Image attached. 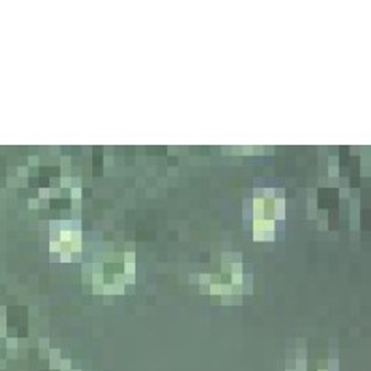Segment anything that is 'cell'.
Returning a JSON list of instances; mask_svg holds the SVG:
<instances>
[{
  "instance_id": "obj_34",
  "label": "cell",
  "mask_w": 371,
  "mask_h": 371,
  "mask_svg": "<svg viewBox=\"0 0 371 371\" xmlns=\"http://www.w3.org/2000/svg\"><path fill=\"white\" fill-rule=\"evenodd\" d=\"M38 164H40V159H38V156H29V166H30V167H37Z\"/></svg>"
},
{
  "instance_id": "obj_1",
  "label": "cell",
  "mask_w": 371,
  "mask_h": 371,
  "mask_svg": "<svg viewBox=\"0 0 371 371\" xmlns=\"http://www.w3.org/2000/svg\"><path fill=\"white\" fill-rule=\"evenodd\" d=\"M253 292V276L249 274L242 279V295L247 293V295H252Z\"/></svg>"
},
{
  "instance_id": "obj_43",
  "label": "cell",
  "mask_w": 371,
  "mask_h": 371,
  "mask_svg": "<svg viewBox=\"0 0 371 371\" xmlns=\"http://www.w3.org/2000/svg\"><path fill=\"white\" fill-rule=\"evenodd\" d=\"M339 196H341V198H347V196H349V188H341Z\"/></svg>"
},
{
  "instance_id": "obj_30",
  "label": "cell",
  "mask_w": 371,
  "mask_h": 371,
  "mask_svg": "<svg viewBox=\"0 0 371 371\" xmlns=\"http://www.w3.org/2000/svg\"><path fill=\"white\" fill-rule=\"evenodd\" d=\"M328 223H327V212H323V217H320V220H319V228L320 229H327L328 226H327Z\"/></svg>"
},
{
  "instance_id": "obj_23",
  "label": "cell",
  "mask_w": 371,
  "mask_h": 371,
  "mask_svg": "<svg viewBox=\"0 0 371 371\" xmlns=\"http://www.w3.org/2000/svg\"><path fill=\"white\" fill-rule=\"evenodd\" d=\"M80 210H81V201L80 199H72V212L80 213Z\"/></svg>"
},
{
  "instance_id": "obj_17",
  "label": "cell",
  "mask_w": 371,
  "mask_h": 371,
  "mask_svg": "<svg viewBox=\"0 0 371 371\" xmlns=\"http://www.w3.org/2000/svg\"><path fill=\"white\" fill-rule=\"evenodd\" d=\"M92 285H104V274H91Z\"/></svg>"
},
{
  "instance_id": "obj_12",
  "label": "cell",
  "mask_w": 371,
  "mask_h": 371,
  "mask_svg": "<svg viewBox=\"0 0 371 371\" xmlns=\"http://www.w3.org/2000/svg\"><path fill=\"white\" fill-rule=\"evenodd\" d=\"M327 371H339V362H338V358H330V360H328Z\"/></svg>"
},
{
  "instance_id": "obj_31",
  "label": "cell",
  "mask_w": 371,
  "mask_h": 371,
  "mask_svg": "<svg viewBox=\"0 0 371 371\" xmlns=\"http://www.w3.org/2000/svg\"><path fill=\"white\" fill-rule=\"evenodd\" d=\"M221 304H223V306L233 304V295H221Z\"/></svg>"
},
{
  "instance_id": "obj_27",
  "label": "cell",
  "mask_w": 371,
  "mask_h": 371,
  "mask_svg": "<svg viewBox=\"0 0 371 371\" xmlns=\"http://www.w3.org/2000/svg\"><path fill=\"white\" fill-rule=\"evenodd\" d=\"M38 198L48 199L49 198V188H38Z\"/></svg>"
},
{
  "instance_id": "obj_33",
  "label": "cell",
  "mask_w": 371,
  "mask_h": 371,
  "mask_svg": "<svg viewBox=\"0 0 371 371\" xmlns=\"http://www.w3.org/2000/svg\"><path fill=\"white\" fill-rule=\"evenodd\" d=\"M129 284V285H134L135 284V274H127L124 276V285Z\"/></svg>"
},
{
  "instance_id": "obj_32",
  "label": "cell",
  "mask_w": 371,
  "mask_h": 371,
  "mask_svg": "<svg viewBox=\"0 0 371 371\" xmlns=\"http://www.w3.org/2000/svg\"><path fill=\"white\" fill-rule=\"evenodd\" d=\"M38 207H40V199L30 198L29 199V209H38Z\"/></svg>"
},
{
  "instance_id": "obj_41",
  "label": "cell",
  "mask_w": 371,
  "mask_h": 371,
  "mask_svg": "<svg viewBox=\"0 0 371 371\" xmlns=\"http://www.w3.org/2000/svg\"><path fill=\"white\" fill-rule=\"evenodd\" d=\"M72 186H81V178L80 177H73L72 178Z\"/></svg>"
},
{
  "instance_id": "obj_25",
  "label": "cell",
  "mask_w": 371,
  "mask_h": 371,
  "mask_svg": "<svg viewBox=\"0 0 371 371\" xmlns=\"http://www.w3.org/2000/svg\"><path fill=\"white\" fill-rule=\"evenodd\" d=\"M220 285L221 284H210L209 285V293L210 295H220Z\"/></svg>"
},
{
  "instance_id": "obj_6",
  "label": "cell",
  "mask_w": 371,
  "mask_h": 371,
  "mask_svg": "<svg viewBox=\"0 0 371 371\" xmlns=\"http://www.w3.org/2000/svg\"><path fill=\"white\" fill-rule=\"evenodd\" d=\"M70 241H72V231H61L59 233L61 244H70Z\"/></svg>"
},
{
  "instance_id": "obj_46",
  "label": "cell",
  "mask_w": 371,
  "mask_h": 371,
  "mask_svg": "<svg viewBox=\"0 0 371 371\" xmlns=\"http://www.w3.org/2000/svg\"><path fill=\"white\" fill-rule=\"evenodd\" d=\"M105 164H107V166H112V164H113V158H112V156H105Z\"/></svg>"
},
{
  "instance_id": "obj_11",
  "label": "cell",
  "mask_w": 371,
  "mask_h": 371,
  "mask_svg": "<svg viewBox=\"0 0 371 371\" xmlns=\"http://www.w3.org/2000/svg\"><path fill=\"white\" fill-rule=\"evenodd\" d=\"M62 250V244L59 241H51L49 242V252L51 253H61Z\"/></svg>"
},
{
  "instance_id": "obj_49",
  "label": "cell",
  "mask_w": 371,
  "mask_h": 371,
  "mask_svg": "<svg viewBox=\"0 0 371 371\" xmlns=\"http://www.w3.org/2000/svg\"><path fill=\"white\" fill-rule=\"evenodd\" d=\"M18 183H19V186H26L27 185V178H21Z\"/></svg>"
},
{
  "instance_id": "obj_2",
  "label": "cell",
  "mask_w": 371,
  "mask_h": 371,
  "mask_svg": "<svg viewBox=\"0 0 371 371\" xmlns=\"http://www.w3.org/2000/svg\"><path fill=\"white\" fill-rule=\"evenodd\" d=\"M338 172H339V169H338V158L331 156V158H330V167H328V175H330L331 178H334V177H338Z\"/></svg>"
},
{
  "instance_id": "obj_35",
  "label": "cell",
  "mask_w": 371,
  "mask_h": 371,
  "mask_svg": "<svg viewBox=\"0 0 371 371\" xmlns=\"http://www.w3.org/2000/svg\"><path fill=\"white\" fill-rule=\"evenodd\" d=\"M276 239V234H274V231H264V237H263V241H274Z\"/></svg>"
},
{
  "instance_id": "obj_37",
  "label": "cell",
  "mask_w": 371,
  "mask_h": 371,
  "mask_svg": "<svg viewBox=\"0 0 371 371\" xmlns=\"http://www.w3.org/2000/svg\"><path fill=\"white\" fill-rule=\"evenodd\" d=\"M296 358H306V349L304 347L296 350Z\"/></svg>"
},
{
  "instance_id": "obj_26",
  "label": "cell",
  "mask_w": 371,
  "mask_h": 371,
  "mask_svg": "<svg viewBox=\"0 0 371 371\" xmlns=\"http://www.w3.org/2000/svg\"><path fill=\"white\" fill-rule=\"evenodd\" d=\"M49 198H61V188L59 186H51V188H49Z\"/></svg>"
},
{
  "instance_id": "obj_16",
  "label": "cell",
  "mask_w": 371,
  "mask_h": 371,
  "mask_svg": "<svg viewBox=\"0 0 371 371\" xmlns=\"http://www.w3.org/2000/svg\"><path fill=\"white\" fill-rule=\"evenodd\" d=\"M220 295H233L231 284H221L220 285Z\"/></svg>"
},
{
  "instance_id": "obj_48",
  "label": "cell",
  "mask_w": 371,
  "mask_h": 371,
  "mask_svg": "<svg viewBox=\"0 0 371 371\" xmlns=\"http://www.w3.org/2000/svg\"><path fill=\"white\" fill-rule=\"evenodd\" d=\"M221 272H229V264H223V263H221Z\"/></svg>"
},
{
  "instance_id": "obj_19",
  "label": "cell",
  "mask_w": 371,
  "mask_h": 371,
  "mask_svg": "<svg viewBox=\"0 0 371 371\" xmlns=\"http://www.w3.org/2000/svg\"><path fill=\"white\" fill-rule=\"evenodd\" d=\"M59 260L62 261V263H70V261H72V253H70V250H62Z\"/></svg>"
},
{
  "instance_id": "obj_20",
  "label": "cell",
  "mask_w": 371,
  "mask_h": 371,
  "mask_svg": "<svg viewBox=\"0 0 371 371\" xmlns=\"http://www.w3.org/2000/svg\"><path fill=\"white\" fill-rule=\"evenodd\" d=\"M276 190L274 188H263V199H274Z\"/></svg>"
},
{
  "instance_id": "obj_21",
  "label": "cell",
  "mask_w": 371,
  "mask_h": 371,
  "mask_svg": "<svg viewBox=\"0 0 371 371\" xmlns=\"http://www.w3.org/2000/svg\"><path fill=\"white\" fill-rule=\"evenodd\" d=\"M244 274H231V285H242Z\"/></svg>"
},
{
  "instance_id": "obj_4",
  "label": "cell",
  "mask_w": 371,
  "mask_h": 371,
  "mask_svg": "<svg viewBox=\"0 0 371 371\" xmlns=\"http://www.w3.org/2000/svg\"><path fill=\"white\" fill-rule=\"evenodd\" d=\"M317 215V202H315V198L309 199L307 202V218H315Z\"/></svg>"
},
{
  "instance_id": "obj_18",
  "label": "cell",
  "mask_w": 371,
  "mask_h": 371,
  "mask_svg": "<svg viewBox=\"0 0 371 371\" xmlns=\"http://www.w3.org/2000/svg\"><path fill=\"white\" fill-rule=\"evenodd\" d=\"M198 284L199 285H210V274H199Z\"/></svg>"
},
{
  "instance_id": "obj_50",
  "label": "cell",
  "mask_w": 371,
  "mask_h": 371,
  "mask_svg": "<svg viewBox=\"0 0 371 371\" xmlns=\"http://www.w3.org/2000/svg\"><path fill=\"white\" fill-rule=\"evenodd\" d=\"M126 249H127V252H131V250L134 252V244H131V242H129V244H126Z\"/></svg>"
},
{
  "instance_id": "obj_14",
  "label": "cell",
  "mask_w": 371,
  "mask_h": 371,
  "mask_svg": "<svg viewBox=\"0 0 371 371\" xmlns=\"http://www.w3.org/2000/svg\"><path fill=\"white\" fill-rule=\"evenodd\" d=\"M123 261L124 263H135V253L134 252H124L123 253Z\"/></svg>"
},
{
  "instance_id": "obj_24",
  "label": "cell",
  "mask_w": 371,
  "mask_h": 371,
  "mask_svg": "<svg viewBox=\"0 0 371 371\" xmlns=\"http://www.w3.org/2000/svg\"><path fill=\"white\" fill-rule=\"evenodd\" d=\"M27 175H29V169H27L26 166H19L18 167V177L19 178H27Z\"/></svg>"
},
{
  "instance_id": "obj_5",
  "label": "cell",
  "mask_w": 371,
  "mask_h": 371,
  "mask_svg": "<svg viewBox=\"0 0 371 371\" xmlns=\"http://www.w3.org/2000/svg\"><path fill=\"white\" fill-rule=\"evenodd\" d=\"M242 212H244V218H252V199H245L244 201V207H242Z\"/></svg>"
},
{
  "instance_id": "obj_39",
  "label": "cell",
  "mask_w": 371,
  "mask_h": 371,
  "mask_svg": "<svg viewBox=\"0 0 371 371\" xmlns=\"http://www.w3.org/2000/svg\"><path fill=\"white\" fill-rule=\"evenodd\" d=\"M6 346H8L10 349H14V347L18 346V339H14V338H10V339H8V342H6Z\"/></svg>"
},
{
  "instance_id": "obj_44",
  "label": "cell",
  "mask_w": 371,
  "mask_h": 371,
  "mask_svg": "<svg viewBox=\"0 0 371 371\" xmlns=\"http://www.w3.org/2000/svg\"><path fill=\"white\" fill-rule=\"evenodd\" d=\"M199 292H201L202 295L209 293V285H201V290H199Z\"/></svg>"
},
{
  "instance_id": "obj_47",
  "label": "cell",
  "mask_w": 371,
  "mask_h": 371,
  "mask_svg": "<svg viewBox=\"0 0 371 371\" xmlns=\"http://www.w3.org/2000/svg\"><path fill=\"white\" fill-rule=\"evenodd\" d=\"M40 347L42 349H43V347H48V339H40Z\"/></svg>"
},
{
  "instance_id": "obj_8",
  "label": "cell",
  "mask_w": 371,
  "mask_h": 371,
  "mask_svg": "<svg viewBox=\"0 0 371 371\" xmlns=\"http://www.w3.org/2000/svg\"><path fill=\"white\" fill-rule=\"evenodd\" d=\"M59 188H72V177L67 175V177H62L59 178Z\"/></svg>"
},
{
  "instance_id": "obj_45",
  "label": "cell",
  "mask_w": 371,
  "mask_h": 371,
  "mask_svg": "<svg viewBox=\"0 0 371 371\" xmlns=\"http://www.w3.org/2000/svg\"><path fill=\"white\" fill-rule=\"evenodd\" d=\"M190 284H198V276L196 274H190Z\"/></svg>"
},
{
  "instance_id": "obj_10",
  "label": "cell",
  "mask_w": 371,
  "mask_h": 371,
  "mask_svg": "<svg viewBox=\"0 0 371 371\" xmlns=\"http://www.w3.org/2000/svg\"><path fill=\"white\" fill-rule=\"evenodd\" d=\"M244 268H242V263H231L229 264V274H242Z\"/></svg>"
},
{
  "instance_id": "obj_36",
  "label": "cell",
  "mask_w": 371,
  "mask_h": 371,
  "mask_svg": "<svg viewBox=\"0 0 371 371\" xmlns=\"http://www.w3.org/2000/svg\"><path fill=\"white\" fill-rule=\"evenodd\" d=\"M92 292L96 295H102L104 293V285H92Z\"/></svg>"
},
{
  "instance_id": "obj_9",
  "label": "cell",
  "mask_w": 371,
  "mask_h": 371,
  "mask_svg": "<svg viewBox=\"0 0 371 371\" xmlns=\"http://www.w3.org/2000/svg\"><path fill=\"white\" fill-rule=\"evenodd\" d=\"M295 370L296 371H307V360L306 358H296V363H295Z\"/></svg>"
},
{
  "instance_id": "obj_51",
  "label": "cell",
  "mask_w": 371,
  "mask_h": 371,
  "mask_svg": "<svg viewBox=\"0 0 371 371\" xmlns=\"http://www.w3.org/2000/svg\"><path fill=\"white\" fill-rule=\"evenodd\" d=\"M105 304H112V298H110V296H105Z\"/></svg>"
},
{
  "instance_id": "obj_38",
  "label": "cell",
  "mask_w": 371,
  "mask_h": 371,
  "mask_svg": "<svg viewBox=\"0 0 371 371\" xmlns=\"http://www.w3.org/2000/svg\"><path fill=\"white\" fill-rule=\"evenodd\" d=\"M61 368H62V371H69L70 370V360H62L61 362Z\"/></svg>"
},
{
  "instance_id": "obj_13",
  "label": "cell",
  "mask_w": 371,
  "mask_h": 371,
  "mask_svg": "<svg viewBox=\"0 0 371 371\" xmlns=\"http://www.w3.org/2000/svg\"><path fill=\"white\" fill-rule=\"evenodd\" d=\"M70 198L72 199H81V186H72V188H70Z\"/></svg>"
},
{
  "instance_id": "obj_53",
  "label": "cell",
  "mask_w": 371,
  "mask_h": 371,
  "mask_svg": "<svg viewBox=\"0 0 371 371\" xmlns=\"http://www.w3.org/2000/svg\"><path fill=\"white\" fill-rule=\"evenodd\" d=\"M285 371H295V368H287Z\"/></svg>"
},
{
  "instance_id": "obj_54",
  "label": "cell",
  "mask_w": 371,
  "mask_h": 371,
  "mask_svg": "<svg viewBox=\"0 0 371 371\" xmlns=\"http://www.w3.org/2000/svg\"><path fill=\"white\" fill-rule=\"evenodd\" d=\"M319 371H327V370H323V368H320V370H319Z\"/></svg>"
},
{
  "instance_id": "obj_3",
  "label": "cell",
  "mask_w": 371,
  "mask_h": 371,
  "mask_svg": "<svg viewBox=\"0 0 371 371\" xmlns=\"http://www.w3.org/2000/svg\"><path fill=\"white\" fill-rule=\"evenodd\" d=\"M61 172H62V177H67L70 174V158L69 156H62L61 158Z\"/></svg>"
},
{
  "instance_id": "obj_42",
  "label": "cell",
  "mask_w": 371,
  "mask_h": 371,
  "mask_svg": "<svg viewBox=\"0 0 371 371\" xmlns=\"http://www.w3.org/2000/svg\"><path fill=\"white\" fill-rule=\"evenodd\" d=\"M40 207H43V209H48L49 207L48 199H40Z\"/></svg>"
},
{
  "instance_id": "obj_52",
  "label": "cell",
  "mask_w": 371,
  "mask_h": 371,
  "mask_svg": "<svg viewBox=\"0 0 371 371\" xmlns=\"http://www.w3.org/2000/svg\"><path fill=\"white\" fill-rule=\"evenodd\" d=\"M170 174L175 175V174H177V169H169V175H170Z\"/></svg>"
},
{
  "instance_id": "obj_15",
  "label": "cell",
  "mask_w": 371,
  "mask_h": 371,
  "mask_svg": "<svg viewBox=\"0 0 371 371\" xmlns=\"http://www.w3.org/2000/svg\"><path fill=\"white\" fill-rule=\"evenodd\" d=\"M124 276L127 274H135V263H124V271H123Z\"/></svg>"
},
{
  "instance_id": "obj_22",
  "label": "cell",
  "mask_w": 371,
  "mask_h": 371,
  "mask_svg": "<svg viewBox=\"0 0 371 371\" xmlns=\"http://www.w3.org/2000/svg\"><path fill=\"white\" fill-rule=\"evenodd\" d=\"M231 261H233V253H229V252L221 253V263L223 264H231Z\"/></svg>"
},
{
  "instance_id": "obj_29",
  "label": "cell",
  "mask_w": 371,
  "mask_h": 371,
  "mask_svg": "<svg viewBox=\"0 0 371 371\" xmlns=\"http://www.w3.org/2000/svg\"><path fill=\"white\" fill-rule=\"evenodd\" d=\"M264 237V231L261 229H253V241H263Z\"/></svg>"
},
{
  "instance_id": "obj_7",
  "label": "cell",
  "mask_w": 371,
  "mask_h": 371,
  "mask_svg": "<svg viewBox=\"0 0 371 371\" xmlns=\"http://www.w3.org/2000/svg\"><path fill=\"white\" fill-rule=\"evenodd\" d=\"M51 368H57V366H59V350L57 349H53L51 352Z\"/></svg>"
},
{
  "instance_id": "obj_28",
  "label": "cell",
  "mask_w": 371,
  "mask_h": 371,
  "mask_svg": "<svg viewBox=\"0 0 371 371\" xmlns=\"http://www.w3.org/2000/svg\"><path fill=\"white\" fill-rule=\"evenodd\" d=\"M6 185H8V188H16V186H19V183H18V178H14V177H10L6 178Z\"/></svg>"
},
{
  "instance_id": "obj_40",
  "label": "cell",
  "mask_w": 371,
  "mask_h": 371,
  "mask_svg": "<svg viewBox=\"0 0 371 371\" xmlns=\"http://www.w3.org/2000/svg\"><path fill=\"white\" fill-rule=\"evenodd\" d=\"M233 304H242V295H233Z\"/></svg>"
}]
</instances>
